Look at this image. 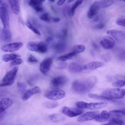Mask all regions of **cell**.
<instances>
[{
  "label": "cell",
  "instance_id": "obj_1",
  "mask_svg": "<svg viewBox=\"0 0 125 125\" xmlns=\"http://www.w3.org/2000/svg\"><path fill=\"white\" fill-rule=\"evenodd\" d=\"M97 82V79L94 77L77 80L73 82L72 88L73 90L77 93L85 94L91 90Z\"/></svg>",
  "mask_w": 125,
  "mask_h": 125
},
{
  "label": "cell",
  "instance_id": "obj_2",
  "mask_svg": "<svg viewBox=\"0 0 125 125\" xmlns=\"http://www.w3.org/2000/svg\"><path fill=\"white\" fill-rule=\"evenodd\" d=\"M101 95L111 99L122 98L125 95V89L116 88L107 89L104 91Z\"/></svg>",
  "mask_w": 125,
  "mask_h": 125
},
{
  "label": "cell",
  "instance_id": "obj_3",
  "mask_svg": "<svg viewBox=\"0 0 125 125\" xmlns=\"http://www.w3.org/2000/svg\"><path fill=\"white\" fill-rule=\"evenodd\" d=\"M0 16L3 28L9 29V15L7 4L5 0H0Z\"/></svg>",
  "mask_w": 125,
  "mask_h": 125
},
{
  "label": "cell",
  "instance_id": "obj_4",
  "mask_svg": "<svg viewBox=\"0 0 125 125\" xmlns=\"http://www.w3.org/2000/svg\"><path fill=\"white\" fill-rule=\"evenodd\" d=\"M18 70V68L15 66L7 72L2 79L0 87L10 85L14 82Z\"/></svg>",
  "mask_w": 125,
  "mask_h": 125
},
{
  "label": "cell",
  "instance_id": "obj_5",
  "mask_svg": "<svg viewBox=\"0 0 125 125\" xmlns=\"http://www.w3.org/2000/svg\"><path fill=\"white\" fill-rule=\"evenodd\" d=\"M27 47L31 51L42 53H46L48 50L47 44L42 42H30L28 43Z\"/></svg>",
  "mask_w": 125,
  "mask_h": 125
},
{
  "label": "cell",
  "instance_id": "obj_6",
  "mask_svg": "<svg viewBox=\"0 0 125 125\" xmlns=\"http://www.w3.org/2000/svg\"><path fill=\"white\" fill-rule=\"evenodd\" d=\"M75 105L78 107L90 110L97 109L106 106L108 104L105 102L88 103L83 101L76 102Z\"/></svg>",
  "mask_w": 125,
  "mask_h": 125
},
{
  "label": "cell",
  "instance_id": "obj_7",
  "mask_svg": "<svg viewBox=\"0 0 125 125\" xmlns=\"http://www.w3.org/2000/svg\"><path fill=\"white\" fill-rule=\"evenodd\" d=\"M68 79L65 76L61 75L56 77L51 81L50 87L52 90L59 89L65 85L67 83Z\"/></svg>",
  "mask_w": 125,
  "mask_h": 125
},
{
  "label": "cell",
  "instance_id": "obj_8",
  "mask_svg": "<svg viewBox=\"0 0 125 125\" xmlns=\"http://www.w3.org/2000/svg\"><path fill=\"white\" fill-rule=\"evenodd\" d=\"M44 95L49 99L55 100L63 98L65 95V93L62 90L58 89L48 91L45 93Z\"/></svg>",
  "mask_w": 125,
  "mask_h": 125
},
{
  "label": "cell",
  "instance_id": "obj_9",
  "mask_svg": "<svg viewBox=\"0 0 125 125\" xmlns=\"http://www.w3.org/2000/svg\"><path fill=\"white\" fill-rule=\"evenodd\" d=\"M61 111L64 115L70 117L76 116L82 114L83 111L80 109L65 106L62 107Z\"/></svg>",
  "mask_w": 125,
  "mask_h": 125
},
{
  "label": "cell",
  "instance_id": "obj_10",
  "mask_svg": "<svg viewBox=\"0 0 125 125\" xmlns=\"http://www.w3.org/2000/svg\"><path fill=\"white\" fill-rule=\"evenodd\" d=\"M21 42H15L7 44L2 46L1 49L5 52H11L16 51L21 48L23 45Z\"/></svg>",
  "mask_w": 125,
  "mask_h": 125
},
{
  "label": "cell",
  "instance_id": "obj_11",
  "mask_svg": "<svg viewBox=\"0 0 125 125\" xmlns=\"http://www.w3.org/2000/svg\"><path fill=\"white\" fill-rule=\"evenodd\" d=\"M99 113L97 111L87 112L80 116L77 120L78 122H82L95 119Z\"/></svg>",
  "mask_w": 125,
  "mask_h": 125
},
{
  "label": "cell",
  "instance_id": "obj_12",
  "mask_svg": "<svg viewBox=\"0 0 125 125\" xmlns=\"http://www.w3.org/2000/svg\"><path fill=\"white\" fill-rule=\"evenodd\" d=\"M52 63V59L47 58L44 60L40 63L39 69L42 73L46 74L50 69Z\"/></svg>",
  "mask_w": 125,
  "mask_h": 125
},
{
  "label": "cell",
  "instance_id": "obj_13",
  "mask_svg": "<svg viewBox=\"0 0 125 125\" xmlns=\"http://www.w3.org/2000/svg\"><path fill=\"white\" fill-rule=\"evenodd\" d=\"M100 44L102 47L106 49H110L114 47L115 42L111 37L109 36L104 37L101 40Z\"/></svg>",
  "mask_w": 125,
  "mask_h": 125
},
{
  "label": "cell",
  "instance_id": "obj_14",
  "mask_svg": "<svg viewBox=\"0 0 125 125\" xmlns=\"http://www.w3.org/2000/svg\"><path fill=\"white\" fill-rule=\"evenodd\" d=\"M104 64L103 63L101 62H92L83 65V71L89 72L92 71L102 67Z\"/></svg>",
  "mask_w": 125,
  "mask_h": 125
},
{
  "label": "cell",
  "instance_id": "obj_15",
  "mask_svg": "<svg viewBox=\"0 0 125 125\" xmlns=\"http://www.w3.org/2000/svg\"><path fill=\"white\" fill-rule=\"evenodd\" d=\"M107 32L117 40H121L125 38V31L112 30H108Z\"/></svg>",
  "mask_w": 125,
  "mask_h": 125
},
{
  "label": "cell",
  "instance_id": "obj_16",
  "mask_svg": "<svg viewBox=\"0 0 125 125\" xmlns=\"http://www.w3.org/2000/svg\"><path fill=\"white\" fill-rule=\"evenodd\" d=\"M41 90L39 87L36 86L28 90L24 94L22 97V99L26 101L29 99L32 95L35 94L40 93Z\"/></svg>",
  "mask_w": 125,
  "mask_h": 125
},
{
  "label": "cell",
  "instance_id": "obj_17",
  "mask_svg": "<svg viewBox=\"0 0 125 125\" xmlns=\"http://www.w3.org/2000/svg\"><path fill=\"white\" fill-rule=\"evenodd\" d=\"M13 101L10 98H3L0 102V113H1L9 108L12 105Z\"/></svg>",
  "mask_w": 125,
  "mask_h": 125
},
{
  "label": "cell",
  "instance_id": "obj_18",
  "mask_svg": "<svg viewBox=\"0 0 125 125\" xmlns=\"http://www.w3.org/2000/svg\"><path fill=\"white\" fill-rule=\"evenodd\" d=\"M69 71L72 73H76L83 71V65L74 62H71L68 67Z\"/></svg>",
  "mask_w": 125,
  "mask_h": 125
},
{
  "label": "cell",
  "instance_id": "obj_19",
  "mask_svg": "<svg viewBox=\"0 0 125 125\" xmlns=\"http://www.w3.org/2000/svg\"><path fill=\"white\" fill-rule=\"evenodd\" d=\"M100 8L98 1L94 2L91 5L88 12L87 16L90 19L93 18Z\"/></svg>",
  "mask_w": 125,
  "mask_h": 125
},
{
  "label": "cell",
  "instance_id": "obj_20",
  "mask_svg": "<svg viewBox=\"0 0 125 125\" xmlns=\"http://www.w3.org/2000/svg\"><path fill=\"white\" fill-rule=\"evenodd\" d=\"M110 114L107 111L104 110L99 113L95 119V120L99 122H104L109 118Z\"/></svg>",
  "mask_w": 125,
  "mask_h": 125
},
{
  "label": "cell",
  "instance_id": "obj_21",
  "mask_svg": "<svg viewBox=\"0 0 125 125\" xmlns=\"http://www.w3.org/2000/svg\"><path fill=\"white\" fill-rule=\"evenodd\" d=\"M8 1L12 12L15 15H18L20 10L18 1L17 0H9Z\"/></svg>",
  "mask_w": 125,
  "mask_h": 125
},
{
  "label": "cell",
  "instance_id": "obj_22",
  "mask_svg": "<svg viewBox=\"0 0 125 125\" xmlns=\"http://www.w3.org/2000/svg\"><path fill=\"white\" fill-rule=\"evenodd\" d=\"M2 31L1 36L2 39L6 41H10L11 37V32L10 29L3 28Z\"/></svg>",
  "mask_w": 125,
  "mask_h": 125
},
{
  "label": "cell",
  "instance_id": "obj_23",
  "mask_svg": "<svg viewBox=\"0 0 125 125\" xmlns=\"http://www.w3.org/2000/svg\"><path fill=\"white\" fill-rule=\"evenodd\" d=\"M20 57L19 55L16 53L7 54L2 55V59L3 61L7 62L12 60Z\"/></svg>",
  "mask_w": 125,
  "mask_h": 125
},
{
  "label": "cell",
  "instance_id": "obj_24",
  "mask_svg": "<svg viewBox=\"0 0 125 125\" xmlns=\"http://www.w3.org/2000/svg\"><path fill=\"white\" fill-rule=\"evenodd\" d=\"M101 125H125V123L122 119L117 118H112L109 120L108 123Z\"/></svg>",
  "mask_w": 125,
  "mask_h": 125
},
{
  "label": "cell",
  "instance_id": "obj_25",
  "mask_svg": "<svg viewBox=\"0 0 125 125\" xmlns=\"http://www.w3.org/2000/svg\"><path fill=\"white\" fill-rule=\"evenodd\" d=\"M50 119L54 122H56L63 120L64 117L62 115L59 114H54L49 116Z\"/></svg>",
  "mask_w": 125,
  "mask_h": 125
},
{
  "label": "cell",
  "instance_id": "obj_26",
  "mask_svg": "<svg viewBox=\"0 0 125 125\" xmlns=\"http://www.w3.org/2000/svg\"><path fill=\"white\" fill-rule=\"evenodd\" d=\"M76 55L75 53L72 52L70 53L59 56L58 58L59 60L61 61H65L69 59Z\"/></svg>",
  "mask_w": 125,
  "mask_h": 125
},
{
  "label": "cell",
  "instance_id": "obj_27",
  "mask_svg": "<svg viewBox=\"0 0 125 125\" xmlns=\"http://www.w3.org/2000/svg\"><path fill=\"white\" fill-rule=\"evenodd\" d=\"M85 47L83 44H79L76 45L73 47V52L76 54L83 52L85 49Z\"/></svg>",
  "mask_w": 125,
  "mask_h": 125
},
{
  "label": "cell",
  "instance_id": "obj_28",
  "mask_svg": "<svg viewBox=\"0 0 125 125\" xmlns=\"http://www.w3.org/2000/svg\"><path fill=\"white\" fill-rule=\"evenodd\" d=\"M83 0H78L73 4L69 12V14L71 16H73L75 13V10L82 3Z\"/></svg>",
  "mask_w": 125,
  "mask_h": 125
},
{
  "label": "cell",
  "instance_id": "obj_29",
  "mask_svg": "<svg viewBox=\"0 0 125 125\" xmlns=\"http://www.w3.org/2000/svg\"><path fill=\"white\" fill-rule=\"evenodd\" d=\"M100 8H104L107 7L113 3V1L111 0H103L98 1Z\"/></svg>",
  "mask_w": 125,
  "mask_h": 125
},
{
  "label": "cell",
  "instance_id": "obj_30",
  "mask_svg": "<svg viewBox=\"0 0 125 125\" xmlns=\"http://www.w3.org/2000/svg\"><path fill=\"white\" fill-rule=\"evenodd\" d=\"M44 0H31L29 1V4L30 6L33 8L41 6Z\"/></svg>",
  "mask_w": 125,
  "mask_h": 125
},
{
  "label": "cell",
  "instance_id": "obj_31",
  "mask_svg": "<svg viewBox=\"0 0 125 125\" xmlns=\"http://www.w3.org/2000/svg\"><path fill=\"white\" fill-rule=\"evenodd\" d=\"M17 87L18 92L20 93H22L26 90L27 88V84L24 83L19 82L17 83Z\"/></svg>",
  "mask_w": 125,
  "mask_h": 125
},
{
  "label": "cell",
  "instance_id": "obj_32",
  "mask_svg": "<svg viewBox=\"0 0 125 125\" xmlns=\"http://www.w3.org/2000/svg\"><path fill=\"white\" fill-rule=\"evenodd\" d=\"M26 24L28 28L35 33L39 35H41V33L39 30L34 26L30 21H27Z\"/></svg>",
  "mask_w": 125,
  "mask_h": 125
},
{
  "label": "cell",
  "instance_id": "obj_33",
  "mask_svg": "<svg viewBox=\"0 0 125 125\" xmlns=\"http://www.w3.org/2000/svg\"><path fill=\"white\" fill-rule=\"evenodd\" d=\"M112 85L114 87L118 88H120L125 86V80H118L113 82Z\"/></svg>",
  "mask_w": 125,
  "mask_h": 125
},
{
  "label": "cell",
  "instance_id": "obj_34",
  "mask_svg": "<svg viewBox=\"0 0 125 125\" xmlns=\"http://www.w3.org/2000/svg\"><path fill=\"white\" fill-rule=\"evenodd\" d=\"M66 49V46L63 43H61L56 44L55 46V49L57 52H63Z\"/></svg>",
  "mask_w": 125,
  "mask_h": 125
},
{
  "label": "cell",
  "instance_id": "obj_35",
  "mask_svg": "<svg viewBox=\"0 0 125 125\" xmlns=\"http://www.w3.org/2000/svg\"><path fill=\"white\" fill-rule=\"evenodd\" d=\"M114 115L118 116H125V109L118 110H114L110 112Z\"/></svg>",
  "mask_w": 125,
  "mask_h": 125
},
{
  "label": "cell",
  "instance_id": "obj_36",
  "mask_svg": "<svg viewBox=\"0 0 125 125\" xmlns=\"http://www.w3.org/2000/svg\"><path fill=\"white\" fill-rule=\"evenodd\" d=\"M88 96L91 98L96 99L112 100L111 99H108L101 95H99L93 94H89Z\"/></svg>",
  "mask_w": 125,
  "mask_h": 125
},
{
  "label": "cell",
  "instance_id": "obj_37",
  "mask_svg": "<svg viewBox=\"0 0 125 125\" xmlns=\"http://www.w3.org/2000/svg\"><path fill=\"white\" fill-rule=\"evenodd\" d=\"M58 105V103L54 102H50L45 103L44 104V106L49 109H52L56 107Z\"/></svg>",
  "mask_w": 125,
  "mask_h": 125
},
{
  "label": "cell",
  "instance_id": "obj_38",
  "mask_svg": "<svg viewBox=\"0 0 125 125\" xmlns=\"http://www.w3.org/2000/svg\"><path fill=\"white\" fill-rule=\"evenodd\" d=\"M22 62V60L20 58H18L11 61L10 63V67H12L16 65H20Z\"/></svg>",
  "mask_w": 125,
  "mask_h": 125
},
{
  "label": "cell",
  "instance_id": "obj_39",
  "mask_svg": "<svg viewBox=\"0 0 125 125\" xmlns=\"http://www.w3.org/2000/svg\"><path fill=\"white\" fill-rule=\"evenodd\" d=\"M40 18L41 20L47 22H49L50 21L49 15L47 13H44L41 15Z\"/></svg>",
  "mask_w": 125,
  "mask_h": 125
},
{
  "label": "cell",
  "instance_id": "obj_40",
  "mask_svg": "<svg viewBox=\"0 0 125 125\" xmlns=\"http://www.w3.org/2000/svg\"><path fill=\"white\" fill-rule=\"evenodd\" d=\"M116 23L118 25L125 27V18H120L118 19L116 21Z\"/></svg>",
  "mask_w": 125,
  "mask_h": 125
},
{
  "label": "cell",
  "instance_id": "obj_41",
  "mask_svg": "<svg viewBox=\"0 0 125 125\" xmlns=\"http://www.w3.org/2000/svg\"><path fill=\"white\" fill-rule=\"evenodd\" d=\"M67 63L64 61H62L59 62L57 67L58 69H63L65 68L67 66Z\"/></svg>",
  "mask_w": 125,
  "mask_h": 125
},
{
  "label": "cell",
  "instance_id": "obj_42",
  "mask_svg": "<svg viewBox=\"0 0 125 125\" xmlns=\"http://www.w3.org/2000/svg\"><path fill=\"white\" fill-rule=\"evenodd\" d=\"M28 62L31 63H35L38 62V60L34 56L30 55L29 56L28 59Z\"/></svg>",
  "mask_w": 125,
  "mask_h": 125
},
{
  "label": "cell",
  "instance_id": "obj_43",
  "mask_svg": "<svg viewBox=\"0 0 125 125\" xmlns=\"http://www.w3.org/2000/svg\"><path fill=\"white\" fill-rule=\"evenodd\" d=\"M35 11L37 12H41L43 11V9L41 6H39L34 8Z\"/></svg>",
  "mask_w": 125,
  "mask_h": 125
},
{
  "label": "cell",
  "instance_id": "obj_44",
  "mask_svg": "<svg viewBox=\"0 0 125 125\" xmlns=\"http://www.w3.org/2000/svg\"><path fill=\"white\" fill-rule=\"evenodd\" d=\"M104 26V24L102 23H99L96 26V28L98 29H102Z\"/></svg>",
  "mask_w": 125,
  "mask_h": 125
},
{
  "label": "cell",
  "instance_id": "obj_45",
  "mask_svg": "<svg viewBox=\"0 0 125 125\" xmlns=\"http://www.w3.org/2000/svg\"><path fill=\"white\" fill-rule=\"evenodd\" d=\"M62 35L63 37L65 38L67 35V31L66 29H64L62 31Z\"/></svg>",
  "mask_w": 125,
  "mask_h": 125
},
{
  "label": "cell",
  "instance_id": "obj_46",
  "mask_svg": "<svg viewBox=\"0 0 125 125\" xmlns=\"http://www.w3.org/2000/svg\"><path fill=\"white\" fill-rule=\"evenodd\" d=\"M53 21L54 22H57L60 20V19L58 18H54L52 19Z\"/></svg>",
  "mask_w": 125,
  "mask_h": 125
},
{
  "label": "cell",
  "instance_id": "obj_47",
  "mask_svg": "<svg viewBox=\"0 0 125 125\" xmlns=\"http://www.w3.org/2000/svg\"><path fill=\"white\" fill-rule=\"evenodd\" d=\"M65 1V0H59L57 2V4L58 5H61L63 4L64 3Z\"/></svg>",
  "mask_w": 125,
  "mask_h": 125
},
{
  "label": "cell",
  "instance_id": "obj_48",
  "mask_svg": "<svg viewBox=\"0 0 125 125\" xmlns=\"http://www.w3.org/2000/svg\"><path fill=\"white\" fill-rule=\"evenodd\" d=\"M93 45L95 49H98V46L95 43L93 42Z\"/></svg>",
  "mask_w": 125,
  "mask_h": 125
},
{
  "label": "cell",
  "instance_id": "obj_49",
  "mask_svg": "<svg viewBox=\"0 0 125 125\" xmlns=\"http://www.w3.org/2000/svg\"><path fill=\"white\" fill-rule=\"evenodd\" d=\"M52 38L51 37H49L46 39V41L47 42H49L52 41Z\"/></svg>",
  "mask_w": 125,
  "mask_h": 125
},
{
  "label": "cell",
  "instance_id": "obj_50",
  "mask_svg": "<svg viewBox=\"0 0 125 125\" xmlns=\"http://www.w3.org/2000/svg\"><path fill=\"white\" fill-rule=\"evenodd\" d=\"M73 1V0H68L67 1V2L68 3H71V2H72V1Z\"/></svg>",
  "mask_w": 125,
  "mask_h": 125
},
{
  "label": "cell",
  "instance_id": "obj_51",
  "mask_svg": "<svg viewBox=\"0 0 125 125\" xmlns=\"http://www.w3.org/2000/svg\"><path fill=\"white\" fill-rule=\"evenodd\" d=\"M50 2H52V3H53V2H54L55 0H49Z\"/></svg>",
  "mask_w": 125,
  "mask_h": 125
},
{
  "label": "cell",
  "instance_id": "obj_52",
  "mask_svg": "<svg viewBox=\"0 0 125 125\" xmlns=\"http://www.w3.org/2000/svg\"><path fill=\"white\" fill-rule=\"evenodd\" d=\"M124 1H125V0H124Z\"/></svg>",
  "mask_w": 125,
  "mask_h": 125
},
{
  "label": "cell",
  "instance_id": "obj_53",
  "mask_svg": "<svg viewBox=\"0 0 125 125\" xmlns=\"http://www.w3.org/2000/svg\"></svg>",
  "mask_w": 125,
  "mask_h": 125
},
{
  "label": "cell",
  "instance_id": "obj_54",
  "mask_svg": "<svg viewBox=\"0 0 125 125\" xmlns=\"http://www.w3.org/2000/svg\"></svg>",
  "mask_w": 125,
  "mask_h": 125
}]
</instances>
